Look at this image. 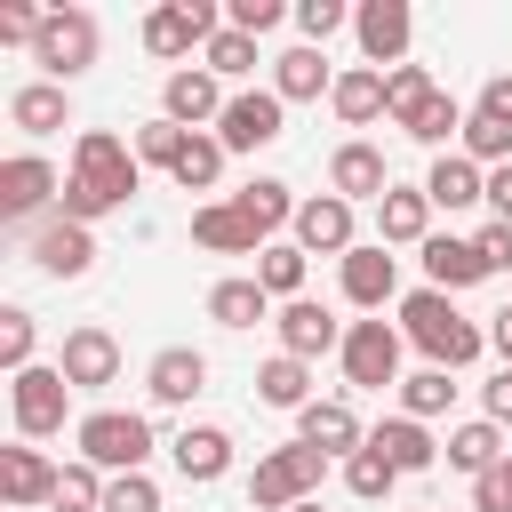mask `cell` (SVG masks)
<instances>
[{"instance_id":"obj_36","label":"cell","mask_w":512,"mask_h":512,"mask_svg":"<svg viewBox=\"0 0 512 512\" xmlns=\"http://www.w3.org/2000/svg\"><path fill=\"white\" fill-rule=\"evenodd\" d=\"M464 120H472V112H464V104L440 88V96H432V104H424V112H416L400 136H416V144H432V152H456V144H464Z\"/></svg>"},{"instance_id":"obj_55","label":"cell","mask_w":512,"mask_h":512,"mask_svg":"<svg viewBox=\"0 0 512 512\" xmlns=\"http://www.w3.org/2000/svg\"><path fill=\"white\" fill-rule=\"evenodd\" d=\"M296 512H320V496H312V504H296Z\"/></svg>"},{"instance_id":"obj_44","label":"cell","mask_w":512,"mask_h":512,"mask_svg":"<svg viewBox=\"0 0 512 512\" xmlns=\"http://www.w3.org/2000/svg\"><path fill=\"white\" fill-rule=\"evenodd\" d=\"M200 56H208V72H216V80H248V72H256V40H248V32H232V24H224Z\"/></svg>"},{"instance_id":"obj_43","label":"cell","mask_w":512,"mask_h":512,"mask_svg":"<svg viewBox=\"0 0 512 512\" xmlns=\"http://www.w3.org/2000/svg\"><path fill=\"white\" fill-rule=\"evenodd\" d=\"M56 512H104V472H96L88 456L64 464V480H56Z\"/></svg>"},{"instance_id":"obj_21","label":"cell","mask_w":512,"mask_h":512,"mask_svg":"<svg viewBox=\"0 0 512 512\" xmlns=\"http://www.w3.org/2000/svg\"><path fill=\"white\" fill-rule=\"evenodd\" d=\"M192 248H208V256H264V232L232 200H200L192 208Z\"/></svg>"},{"instance_id":"obj_37","label":"cell","mask_w":512,"mask_h":512,"mask_svg":"<svg viewBox=\"0 0 512 512\" xmlns=\"http://www.w3.org/2000/svg\"><path fill=\"white\" fill-rule=\"evenodd\" d=\"M224 160H232V152L216 144V128H200V136H192V144L176 152V168H168V176H176V192H216Z\"/></svg>"},{"instance_id":"obj_12","label":"cell","mask_w":512,"mask_h":512,"mask_svg":"<svg viewBox=\"0 0 512 512\" xmlns=\"http://www.w3.org/2000/svg\"><path fill=\"white\" fill-rule=\"evenodd\" d=\"M224 80L208 72V64H176L168 80H160V120H176V128H216L224 120Z\"/></svg>"},{"instance_id":"obj_41","label":"cell","mask_w":512,"mask_h":512,"mask_svg":"<svg viewBox=\"0 0 512 512\" xmlns=\"http://www.w3.org/2000/svg\"><path fill=\"white\" fill-rule=\"evenodd\" d=\"M344 488H352L360 504H384V496L400 488V472H392V464H384L376 448H360V456H344Z\"/></svg>"},{"instance_id":"obj_53","label":"cell","mask_w":512,"mask_h":512,"mask_svg":"<svg viewBox=\"0 0 512 512\" xmlns=\"http://www.w3.org/2000/svg\"><path fill=\"white\" fill-rule=\"evenodd\" d=\"M488 208L512 224V168H488Z\"/></svg>"},{"instance_id":"obj_49","label":"cell","mask_w":512,"mask_h":512,"mask_svg":"<svg viewBox=\"0 0 512 512\" xmlns=\"http://www.w3.org/2000/svg\"><path fill=\"white\" fill-rule=\"evenodd\" d=\"M472 248H480L488 272H512V224H504V216H488V224L472 232Z\"/></svg>"},{"instance_id":"obj_1","label":"cell","mask_w":512,"mask_h":512,"mask_svg":"<svg viewBox=\"0 0 512 512\" xmlns=\"http://www.w3.org/2000/svg\"><path fill=\"white\" fill-rule=\"evenodd\" d=\"M136 192H144V160H136V144H120L112 128H80V136H72V176H64L56 216L96 224V216L128 208Z\"/></svg>"},{"instance_id":"obj_22","label":"cell","mask_w":512,"mask_h":512,"mask_svg":"<svg viewBox=\"0 0 512 512\" xmlns=\"http://www.w3.org/2000/svg\"><path fill=\"white\" fill-rule=\"evenodd\" d=\"M416 256H424V288H440V296H464V288H480V280H488L480 248H472V240H456V232H432Z\"/></svg>"},{"instance_id":"obj_48","label":"cell","mask_w":512,"mask_h":512,"mask_svg":"<svg viewBox=\"0 0 512 512\" xmlns=\"http://www.w3.org/2000/svg\"><path fill=\"white\" fill-rule=\"evenodd\" d=\"M280 16H296V8H280V0H232V8H224V24H232V32H248V40H264Z\"/></svg>"},{"instance_id":"obj_23","label":"cell","mask_w":512,"mask_h":512,"mask_svg":"<svg viewBox=\"0 0 512 512\" xmlns=\"http://www.w3.org/2000/svg\"><path fill=\"white\" fill-rule=\"evenodd\" d=\"M376 240H384V248H424V240H432V200H424V184H392V192L376 200Z\"/></svg>"},{"instance_id":"obj_52","label":"cell","mask_w":512,"mask_h":512,"mask_svg":"<svg viewBox=\"0 0 512 512\" xmlns=\"http://www.w3.org/2000/svg\"><path fill=\"white\" fill-rule=\"evenodd\" d=\"M480 408H488V424H504V432H512V368H496V376L480 384Z\"/></svg>"},{"instance_id":"obj_42","label":"cell","mask_w":512,"mask_h":512,"mask_svg":"<svg viewBox=\"0 0 512 512\" xmlns=\"http://www.w3.org/2000/svg\"><path fill=\"white\" fill-rule=\"evenodd\" d=\"M456 152H464V160H480V168H512V128H504V120H480V112H472V120H464V144H456Z\"/></svg>"},{"instance_id":"obj_27","label":"cell","mask_w":512,"mask_h":512,"mask_svg":"<svg viewBox=\"0 0 512 512\" xmlns=\"http://www.w3.org/2000/svg\"><path fill=\"white\" fill-rule=\"evenodd\" d=\"M424 200L448 208V216H456V208H480V200H488V168L464 160V152H440V160L424 168Z\"/></svg>"},{"instance_id":"obj_26","label":"cell","mask_w":512,"mask_h":512,"mask_svg":"<svg viewBox=\"0 0 512 512\" xmlns=\"http://www.w3.org/2000/svg\"><path fill=\"white\" fill-rule=\"evenodd\" d=\"M328 88H336V72H328V56H320V48H304V40H296V48H280V56H272V96H280V104H320Z\"/></svg>"},{"instance_id":"obj_28","label":"cell","mask_w":512,"mask_h":512,"mask_svg":"<svg viewBox=\"0 0 512 512\" xmlns=\"http://www.w3.org/2000/svg\"><path fill=\"white\" fill-rule=\"evenodd\" d=\"M368 448H376V456H384V464H392L400 480H408V472H432V464H440V440H432V432H424L416 416H384V424L368 432Z\"/></svg>"},{"instance_id":"obj_8","label":"cell","mask_w":512,"mask_h":512,"mask_svg":"<svg viewBox=\"0 0 512 512\" xmlns=\"http://www.w3.org/2000/svg\"><path fill=\"white\" fill-rule=\"evenodd\" d=\"M400 344H408V336H400L392 320H352V328H344V352H336V360H344V384H352V392L400 384Z\"/></svg>"},{"instance_id":"obj_32","label":"cell","mask_w":512,"mask_h":512,"mask_svg":"<svg viewBox=\"0 0 512 512\" xmlns=\"http://www.w3.org/2000/svg\"><path fill=\"white\" fill-rule=\"evenodd\" d=\"M256 400L264 408H288V416H304L320 392H312V360H288V352H272L264 368H256Z\"/></svg>"},{"instance_id":"obj_39","label":"cell","mask_w":512,"mask_h":512,"mask_svg":"<svg viewBox=\"0 0 512 512\" xmlns=\"http://www.w3.org/2000/svg\"><path fill=\"white\" fill-rule=\"evenodd\" d=\"M432 96H440V88H432V72H424V64H400V72H384V120H400V128H408V120H416Z\"/></svg>"},{"instance_id":"obj_15","label":"cell","mask_w":512,"mask_h":512,"mask_svg":"<svg viewBox=\"0 0 512 512\" xmlns=\"http://www.w3.org/2000/svg\"><path fill=\"white\" fill-rule=\"evenodd\" d=\"M336 280H344V304H360V312H384V304L400 296V256H392L384 240H360V248L336 264Z\"/></svg>"},{"instance_id":"obj_54","label":"cell","mask_w":512,"mask_h":512,"mask_svg":"<svg viewBox=\"0 0 512 512\" xmlns=\"http://www.w3.org/2000/svg\"><path fill=\"white\" fill-rule=\"evenodd\" d=\"M488 352H496V360H504V368H512V304H504V312H496V320H488Z\"/></svg>"},{"instance_id":"obj_16","label":"cell","mask_w":512,"mask_h":512,"mask_svg":"<svg viewBox=\"0 0 512 512\" xmlns=\"http://www.w3.org/2000/svg\"><path fill=\"white\" fill-rule=\"evenodd\" d=\"M272 328H280V352H288V360H320V352H344V320H336L328 304H312V296L280 304V312H272Z\"/></svg>"},{"instance_id":"obj_40","label":"cell","mask_w":512,"mask_h":512,"mask_svg":"<svg viewBox=\"0 0 512 512\" xmlns=\"http://www.w3.org/2000/svg\"><path fill=\"white\" fill-rule=\"evenodd\" d=\"M32 344H40V320H32L24 304H8V312H0V368L24 376V368H32Z\"/></svg>"},{"instance_id":"obj_3","label":"cell","mask_w":512,"mask_h":512,"mask_svg":"<svg viewBox=\"0 0 512 512\" xmlns=\"http://www.w3.org/2000/svg\"><path fill=\"white\" fill-rule=\"evenodd\" d=\"M72 440H80V456L104 472V480H120V472H144L152 464V416H136V408H88L80 424H72Z\"/></svg>"},{"instance_id":"obj_4","label":"cell","mask_w":512,"mask_h":512,"mask_svg":"<svg viewBox=\"0 0 512 512\" xmlns=\"http://www.w3.org/2000/svg\"><path fill=\"white\" fill-rule=\"evenodd\" d=\"M320 480H328V456L304 448V440H280L272 456H256V472H248V504H256V512H296V504L320 496Z\"/></svg>"},{"instance_id":"obj_46","label":"cell","mask_w":512,"mask_h":512,"mask_svg":"<svg viewBox=\"0 0 512 512\" xmlns=\"http://www.w3.org/2000/svg\"><path fill=\"white\" fill-rule=\"evenodd\" d=\"M344 24H352L344 0H296V32H304V48H328V32H344Z\"/></svg>"},{"instance_id":"obj_9","label":"cell","mask_w":512,"mask_h":512,"mask_svg":"<svg viewBox=\"0 0 512 512\" xmlns=\"http://www.w3.org/2000/svg\"><path fill=\"white\" fill-rule=\"evenodd\" d=\"M216 32H224V8H208V0H160V8L144 16V48H152L160 64H176V56L208 48Z\"/></svg>"},{"instance_id":"obj_51","label":"cell","mask_w":512,"mask_h":512,"mask_svg":"<svg viewBox=\"0 0 512 512\" xmlns=\"http://www.w3.org/2000/svg\"><path fill=\"white\" fill-rule=\"evenodd\" d=\"M472 112H480V120H504V128H512V72H488V80H480V104H472Z\"/></svg>"},{"instance_id":"obj_50","label":"cell","mask_w":512,"mask_h":512,"mask_svg":"<svg viewBox=\"0 0 512 512\" xmlns=\"http://www.w3.org/2000/svg\"><path fill=\"white\" fill-rule=\"evenodd\" d=\"M472 512H512V456H504L496 472L472 480Z\"/></svg>"},{"instance_id":"obj_14","label":"cell","mask_w":512,"mask_h":512,"mask_svg":"<svg viewBox=\"0 0 512 512\" xmlns=\"http://www.w3.org/2000/svg\"><path fill=\"white\" fill-rule=\"evenodd\" d=\"M288 232H296V248H304V256H336V264L360 248V232H352V200H336V192H312V200L296 208V224H288Z\"/></svg>"},{"instance_id":"obj_25","label":"cell","mask_w":512,"mask_h":512,"mask_svg":"<svg viewBox=\"0 0 512 512\" xmlns=\"http://www.w3.org/2000/svg\"><path fill=\"white\" fill-rule=\"evenodd\" d=\"M168 456H176V472H184L192 488H208V480L232 472V432H224V424H184V432L168 440Z\"/></svg>"},{"instance_id":"obj_6","label":"cell","mask_w":512,"mask_h":512,"mask_svg":"<svg viewBox=\"0 0 512 512\" xmlns=\"http://www.w3.org/2000/svg\"><path fill=\"white\" fill-rule=\"evenodd\" d=\"M8 416H16V440H56L64 416H72V384L56 360H32L24 376H8Z\"/></svg>"},{"instance_id":"obj_20","label":"cell","mask_w":512,"mask_h":512,"mask_svg":"<svg viewBox=\"0 0 512 512\" xmlns=\"http://www.w3.org/2000/svg\"><path fill=\"white\" fill-rule=\"evenodd\" d=\"M56 480H64V464H48L32 440L0 448V496H8L16 512H32V504H56Z\"/></svg>"},{"instance_id":"obj_33","label":"cell","mask_w":512,"mask_h":512,"mask_svg":"<svg viewBox=\"0 0 512 512\" xmlns=\"http://www.w3.org/2000/svg\"><path fill=\"white\" fill-rule=\"evenodd\" d=\"M440 448H448V464H456V472H472V480H480V472H496V464L512 456V448H504V424H488V416L456 424V432H448Z\"/></svg>"},{"instance_id":"obj_7","label":"cell","mask_w":512,"mask_h":512,"mask_svg":"<svg viewBox=\"0 0 512 512\" xmlns=\"http://www.w3.org/2000/svg\"><path fill=\"white\" fill-rule=\"evenodd\" d=\"M56 200H64V176L40 160V152H8L0 160V224H48L56 216Z\"/></svg>"},{"instance_id":"obj_10","label":"cell","mask_w":512,"mask_h":512,"mask_svg":"<svg viewBox=\"0 0 512 512\" xmlns=\"http://www.w3.org/2000/svg\"><path fill=\"white\" fill-rule=\"evenodd\" d=\"M352 40H360L368 72H400L408 64V40H416V8L408 0H360L352 8Z\"/></svg>"},{"instance_id":"obj_45","label":"cell","mask_w":512,"mask_h":512,"mask_svg":"<svg viewBox=\"0 0 512 512\" xmlns=\"http://www.w3.org/2000/svg\"><path fill=\"white\" fill-rule=\"evenodd\" d=\"M192 136H200V128H176V120H144V128H136V160H144V168H176V152H184Z\"/></svg>"},{"instance_id":"obj_34","label":"cell","mask_w":512,"mask_h":512,"mask_svg":"<svg viewBox=\"0 0 512 512\" xmlns=\"http://www.w3.org/2000/svg\"><path fill=\"white\" fill-rule=\"evenodd\" d=\"M328 104H336V120L344 128H368V120H384V72H336V88H328Z\"/></svg>"},{"instance_id":"obj_19","label":"cell","mask_w":512,"mask_h":512,"mask_svg":"<svg viewBox=\"0 0 512 512\" xmlns=\"http://www.w3.org/2000/svg\"><path fill=\"white\" fill-rule=\"evenodd\" d=\"M32 264H40L48 280H80V272L96 264V232L72 224V216H48V224L32 232Z\"/></svg>"},{"instance_id":"obj_13","label":"cell","mask_w":512,"mask_h":512,"mask_svg":"<svg viewBox=\"0 0 512 512\" xmlns=\"http://www.w3.org/2000/svg\"><path fill=\"white\" fill-rule=\"evenodd\" d=\"M328 192H336V200H352V208H360V200L376 208V200L392 192V168H384V152H376L368 136H344V144L328 152Z\"/></svg>"},{"instance_id":"obj_24","label":"cell","mask_w":512,"mask_h":512,"mask_svg":"<svg viewBox=\"0 0 512 512\" xmlns=\"http://www.w3.org/2000/svg\"><path fill=\"white\" fill-rule=\"evenodd\" d=\"M296 440H304V448H320V456H360V448H368V432H360L352 400H312V408L296 416Z\"/></svg>"},{"instance_id":"obj_5","label":"cell","mask_w":512,"mask_h":512,"mask_svg":"<svg viewBox=\"0 0 512 512\" xmlns=\"http://www.w3.org/2000/svg\"><path fill=\"white\" fill-rule=\"evenodd\" d=\"M96 48H104V32H96V16H88V8H48L40 40H32V64H40V80L72 88V80L96 64Z\"/></svg>"},{"instance_id":"obj_38","label":"cell","mask_w":512,"mask_h":512,"mask_svg":"<svg viewBox=\"0 0 512 512\" xmlns=\"http://www.w3.org/2000/svg\"><path fill=\"white\" fill-rule=\"evenodd\" d=\"M448 408H456V376H448V368H416V376H400V416L432 424V416H448Z\"/></svg>"},{"instance_id":"obj_11","label":"cell","mask_w":512,"mask_h":512,"mask_svg":"<svg viewBox=\"0 0 512 512\" xmlns=\"http://www.w3.org/2000/svg\"><path fill=\"white\" fill-rule=\"evenodd\" d=\"M288 136V104L272 96V88H232V104H224V120H216V144L224 152H264V144H280Z\"/></svg>"},{"instance_id":"obj_47","label":"cell","mask_w":512,"mask_h":512,"mask_svg":"<svg viewBox=\"0 0 512 512\" xmlns=\"http://www.w3.org/2000/svg\"><path fill=\"white\" fill-rule=\"evenodd\" d=\"M104 512H160V480H152V472H120V480H104Z\"/></svg>"},{"instance_id":"obj_2","label":"cell","mask_w":512,"mask_h":512,"mask_svg":"<svg viewBox=\"0 0 512 512\" xmlns=\"http://www.w3.org/2000/svg\"><path fill=\"white\" fill-rule=\"evenodd\" d=\"M400 336H408L432 368H448V376H464V368L488 352V328H480V320H464V312H456V296H440V288L400 296Z\"/></svg>"},{"instance_id":"obj_17","label":"cell","mask_w":512,"mask_h":512,"mask_svg":"<svg viewBox=\"0 0 512 512\" xmlns=\"http://www.w3.org/2000/svg\"><path fill=\"white\" fill-rule=\"evenodd\" d=\"M56 368H64L72 392H104V384L120 376V336H112V328H72L64 352H56Z\"/></svg>"},{"instance_id":"obj_29","label":"cell","mask_w":512,"mask_h":512,"mask_svg":"<svg viewBox=\"0 0 512 512\" xmlns=\"http://www.w3.org/2000/svg\"><path fill=\"white\" fill-rule=\"evenodd\" d=\"M208 320H216V328H232V336H240V328H256V320H272V296H264V280H256V272H232V280H216V288H208Z\"/></svg>"},{"instance_id":"obj_31","label":"cell","mask_w":512,"mask_h":512,"mask_svg":"<svg viewBox=\"0 0 512 512\" xmlns=\"http://www.w3.org/2000/svg\"><path fill=\"white\" fill-rule=\"evenodd\" d=\"M232 208H240V216L264 232V248H272V232H280V224H296V208H304V200H296L280 176H248V184L232 192Z\"/></svg>"},{"instance_id":"obj_18","label":"cell","mask_w":512,"mask_h":512,"mask_svg":"<svg viewBox=\"0 0 512 512\" xmlns=\"http://www.w3.org/2000/svg\"><path fill=\"white\" fill-rule=\"evenodd\" d=\"M144 392H152L160 408H192V400L208 392V352H192V344H160L152 368H144Z\"/></svg>"},{"instance_id":"obj_30","label":"cell","mask_w":512,"mask_h":512,"mask_svg":"<svg viewBox=\"0 0 512 512\" xmlns=\"http://www.w3.org/2000/svg\"><path fill=\"white\" fill-rule=\"evenodd\" d=\"M8 120H16L24 136H56V128H72V96H64L56 80H24V88L8 96Z\"/></svg>"},{"instance_id":"obj_35","label":"cell","mask_w":512,"mask_h":512,"mask_svg":"<svg viewBox=\"0 0 512 512\" xmlns=\"http://www.w3.org/2000/svg\"><path fill=\"white\" fill-rule=\"evenodd\" d=\"M304 272H312V256H304L296 240H272V248L256 256V280H264L272 304H296V296H304Z\"/></svg>"}]
</instances>
